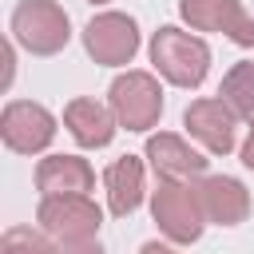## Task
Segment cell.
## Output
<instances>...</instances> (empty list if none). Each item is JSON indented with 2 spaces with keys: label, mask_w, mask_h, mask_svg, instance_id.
<instances>
[{
  "label": "cell",
  "mask_w": 254,
  "mask_h": 254,
  "mask_svg": "<svg viewBox=\"0 0 254 254\" xmlns=\"http://www.w3.org/2000/svg\"><path fill=\"white\" fill-rule=\"evenodd\" d=\"M183 127H187L210 155H230V151H234V127H238V115H234L218 95H202V99L187 103V111H183Z\"/></svg>",
  "instance_id": "obj_9"
},
{
  "label": "cell",
  "mask_w": 254,
  "mask_h": 254,
  "mask_svg": "<svg viewBox=\"0 0 254 254\" xmlns=\"http://www.w3.org/2000/svg\"><path fill=\"white\" fill-rule=\"evenodd\" d=\"M147 163L159 175V183H190L206 171V159L175 131H159L147 139Z\"/></svg>",
  "instance_id": "obj_10"
},
{
  "label": "cell",
  "mask_w": 254,
  "mask_h": 254,
  "mask_svg": "<svg viewBox=\"0 0 254 254\" xmlns=\"http://www.w3.org/2000/svg\"><path fill=\"white\" fill-rule=\"evenodd\" d=\"M107 107L123 131H151L163 115V87L151 71L127 67L107 87Z\"/></svg>",
  "instance_id": "obj_3"
},
{
  "label": "cell",
  "mask_w": 254,
  "mask_h": 254,
  "mask_svg": "<svg viewBox=\"0 0 254 254\" xmlns=\"http://www.w3.org/2000/svg\"><path fill=\"white\" fill-rule=\"evenodd\" d=\"M36 190H40V198H48V194H91L95 171L83 155H48V159L36 163Z\"/></svg>",
  "instance_id": "obj_12"
},
{
  "label": "cell",
  "mask_w": 254,
  "mask_h": 254,
  "mask_svg": "<svg viewBox=\"0 0 254 254\" xmlns=\"http://www.w3.org/2000/svg\"><path fill=\"white\" fill-rule=\"evenodd\" d=\"M179 16L194 32H222L238 48H254V12L242 0H179Z\"/></svg>",
  "instance_id": "obj_8"
},
{
  "label": "cell",
  "mask_w": 254,
  "mask_h": 254,
  "mask_svg": "<svg viewBox=\"0 0 254 254\" xmlns=\"http://www.w3.org/2000/svg\"><path fill=\"white\" fill-rule=\"evenodd\" d=\"M139 254H179L175 246H167V242H143L139 246Z\"/></svg>",
  "instance_id": "obj_19"
},
{
  "label": "cell",
  "mask_w": 254,
  "mask_h": 254,
  "mask_svg": "<svg viewBox=\"0 0 254 254\" xmlns=\"http://www.w3.org/2000/svg\"><path fill=\"white\" fill-rule=\"evenodd\" d=\"M218 99H222L238 119H250V123H254V60H242V64H234V67L222 75Z\"/></svg>",
  "instance_id": "obj_15"
},
{
  "label": "cell",
  "mask_w": 254,
  "mask_h": 254,
  "mask_svg": "<svg viewBox=\"0 0 254 254\" xmlns=\"http://www.w3.org/2000/svg\"><path fill=\"white\" fill-rule=\"evenodd\" d=\"M56 115L44 107V103H32V99H8L4 111H0V139L8 151L16 155H40L52 147L56 139Z\"/></svg>",
  "instance_id": "obj_7"
},
{
  "label": "cell",
  "mask_w": 254,
  "mask_h": 254,
  "mask_svg": "<svg viewBox=\"0 0 254 254\" xmlns=\"http://www.w3.org/2000/svg\"><path fill=\"white\" fill-rule=\"evenodd\" d=\"M60 254H103L99 242H75V246H60Z\"/></svg>",
  "instance_id": "obj_18"
},
{
  "label": "cell",
  "mask_w": 254,
  "mask_h": 254,
  "mask_svg": "<svg viewBox=\"0 0 254 254\" xmlns=\"http://www.w3.org/2000/svg\"><path fill=\"white\" fill-rule=\"evenodd\" d=\"M64 127H67V135H71L79 147H87V151L107 147V143L115 139V131H119L111 107H103L99 99H87V95H79V99H71V103L64 107Z\"/></svg>",
  "instance_id": "obj_13"
},
{
  "label": "cell",
  "mask_w": 254,
  "mask_h": 254,
  "mask_svg": "<svg viewBox=\"0 0 254 254\" xmlns=\"http://www.w3.org/2000/svg\"><path fill=\"white\" fill-rule=\"evenodd\" d=\"M238 155H242V167H246V171H254V123H250L246 143H242V151H238Z\"/></svg>",
  "instance_id": "obj_17"
},
{
  "label": "cell",
  "mask_w": 254,
  "mask_h": 254,
  "mask_svg": "<svg viewBox=\"0 0 254 254\" xmlns=\"http://www.w3.org/2000/svg\"><path fill=\"white\" fill-rule=\"evenodd\" d=\"M0 254H60V242L40 226H8L0 238Z\"/></svg>",
  "instance_id": "obj_16"
},
{
  "label": "cell",
  "mask_w": 254,
  "mask_h": 254,
  "mask_svg": "<svg viewBox=\"0 0 254 254\" xmlns=\"http://www.w3.org/2000/svg\"><path fill=\"white\" fill-rule=\"evenodd\" d=\"M103 190H107V210L115 218L135 214L139 202H143V190H147V183H143V159L139 155H119L115 163H107Z\"/></svg>",
  "instance_id": "obj_14"
},
{
  "label": "cell",
  "mask_w": 254,
  "mask_h": 254,
  "mask_svg": "<svg viewBox=\"0 0 254 254\" xmlns=\"http://www.w3.org/2000/svg\"><path fill=\"white\" fill-rule=\"evenodd\" d=\"M147 52H151L155 71H159L171 87H187V91H190V87H198V83L206 79V71H210V48H206V40L194 36V32H183V28H175V24H163V28L151 36Z\"/></svg>",
  "instance_id": "obj_1"
},
{
  "label": "cell",
  "mask_w": 254,
  "mask_h": 254,
  "mask_svg": "<svg viewBox=\"0 0 254 254\" xmlns=\"http://www.w3.org/2000/svg\"><path fill=\"white\" fill-rule=\"evenodd\" d=\"M12 44H20L32 56H56L71 40V20L56 0H20L8 20Z\"/></svg>",
  "instance_id": "obj_2"
},
{
  "label": "cell",
  "mask_w": 254,
  "mask_h": 254,
  "mask_svg": "<svg viewBox=\"0 0 254 254\" xmlns=\"http://www.w3.org/2000/svg\"><path fill=\"white\" fill-rule=\"evenodd\" d=\"M151 218L175 246L198 242L202 230H206V210H202L198 187H190V183H159L151 190Z\"/></svg>",
  "instance_id": "obj_4"
},
{
  "label": "cell",
  "mask_w": 254,
  "mask_h": 254,
  "mask_svg": "<svg viewBox=\"0 0 254 254\" xmlns=\"http://www.w3.org/2000/svg\"><path fill=\"white\" fill-rule=\"evenodd\" d=\"M36 222L60 246H75V242H95L103 226V210L95 206L91 194H48L36 206Z\"/></svg>",
  "instance_id": "obj_5"
},
{
  "label": "cell",
  "mask_w": 254,
  "mask_h": 254,
  "mask_svg": "<svg viewBox=\"0 0 254 254\" xmlns=\"http://www.w3.org/2000/svg\"><path fill=\"white\" fill-rule=\"evenodd\" d=\"M198 198H202L206 222H214V226H238L250 218V190L234 175H202Z\"/></svg>",
  "instance_id": "obj_11"
},
{
  "label": "cell",
  "mask_w": 254,
  "mask_h": 254,
  "mask_svg": "<svg viewBox=\"0 0 254 254\" xmlns=\"http://www.w3.org/2000/svg\"><path fill=\"white\" fill-rule=\"evenodd\" d=\"M87 4H107V0H87Z\"/></svg>",
  "instance_id": "obj_20"
},
{
  "label": "cell",
  "mask_w": 254,
  "mask_h": 254,
  "mask_svg": "<svg viewBox=\"0 0 254 254\" xmlns=\"http://www.w3.org/2000/svg\"><path fill=\"white\" fill-rule=\"evenodd\" d=\"M79 36H83V52H87L95 64H103V67H127V64L135 60L139 44H143L135 16L115 12V8L95 12V16L83 24Z\"/></svg>",
  "instance_id": "obj_6"
}]
</instances>
